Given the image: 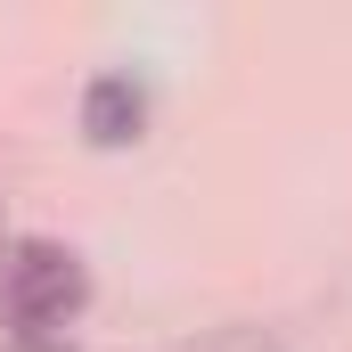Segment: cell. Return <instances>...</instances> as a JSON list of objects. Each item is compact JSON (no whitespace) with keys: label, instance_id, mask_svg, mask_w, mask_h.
<instances>
[{"label":"cell","instance_id":"cell-1","mask_svg":"<svg viewBox=\"0 0 352 352\" xmlns=\"http://www.w3.org/2000/svg\"><path fill=\"white\" fill-rule=\"evenodd\" d=\"M82 295H90L82 254H66V246H50V238H25V246L0 263V311L16 320V336L66 328V320L82 311Z\"/></svg>","mask_w":352,"mask_h":352},{"label":"cell","instance_id":"cell-2","mask_svg":"<svg viewBox=\"0 0 352 352\" xmlns=\"http://www.w3.org/2000/svg\"><path fill=\"white\" fill-rule=\"evenodd\" d=\"M82 131H90V148H131L148 131V90L131 74H98L82 90Z\"/></svg>","mask_w":352,"mask_h":352}]
</instances>
